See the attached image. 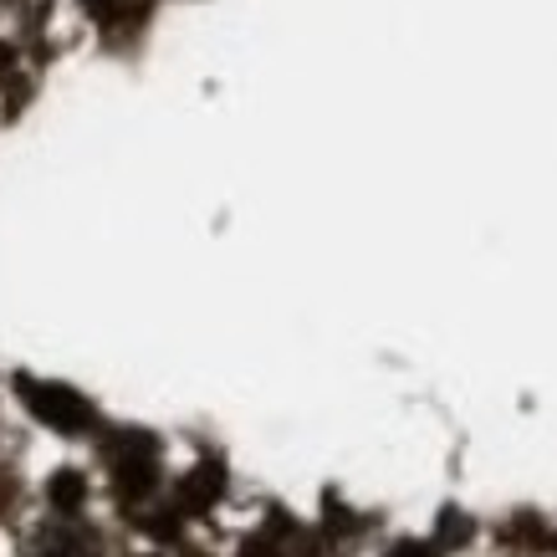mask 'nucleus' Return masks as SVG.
I'll list each match as a JSON object with an SVG mask.
<instances>
[{
    "instance_id": "1",
    "label": "nucleus",
    "mask_w": 557,
    "mask_h": 557,
    "mask_svg": "<svg viewBox=\"0 0 557 557\" xmlns=\"http://www.w3.org/2000/svg\"><path fill=\"white\" fill-rule=\"evenodd\" d=\"M108 471H113V491L123 502H138L149 496L153 481H159V445L144 430H119L108 440Z\"/></svg>"
},
{
    "instance_id": "2",
    "label": "nucleus",
    "mask_w": 557,
    "mask_h": 557,
    "mask_svg": "<svg viewBox=\"0 0 557 557\" xmlns=\"http://www.w3.org/2000/svg\"><path fill=\"white\" fill-rule=\"evenodd\" d=\"M21 399L32 409L36 420H47L51 430H62V435H83L87 424H92V405H87L77 388L67 384H41V379H21Z\"/></svg>"
},
{
    "instance_id": "3",
    "label": "nucleus",
    "mask_w": 557,
    "mask_h": 557,
    "mask_svg": "<svg viewBox=\"0 0 557 557\" xmlns=\"http://www.w3.org/2000/svg\"><path fill=\"white\" fill-rule=\"evenodd\" d=\"M220 491H225V471H220L215 460H205V466H195V471H189L185 486H180V511H205Z\"/></svg>"
},
{
    "instance_id": "4",
    "label": "nucleus",
    "mask_w": 557,
    "mask_h": 557,
    "mask_svg": "<svg viewBox=\"0 0 557 557\" xmlns=\"http://www.w3.org/2000/svg\"><path fill=\"white\" fill-rule=\"evenodd\" d=\"M87 496V481L77 471H62L57 481H51V502H57V511H77Z\"/></svg>"
},
{
    "instance_id": "5",
    "label": "nucleus",
    "mask_w": 557,
    "mask_h": 557,
    "mask_svg": "<svg viewBox=\"0 0 557 557\" xmlns=\"http://www.w3.org/2000/svg\"><path fill=\"white\" fill-rule=\"evenodd\" d=\"M388 557H440V553L430 547V542H399V547H394Z\"/></svg>"
},
{
    "instance_id": "6",
    "label": "nucleus",
    "mask_w": 557,
    "mask_h": 557,
    "mask_svg": "<svg viewBox=\"0 0 557 557\" xmlns=\"http://www.w3.org/2000/svg\"><path fill=\"white\" fill-rule=\"evenodd\" d=\"M246 557H287V553H276L271 542H246Z\"/></svg>"
}]
</instances>
